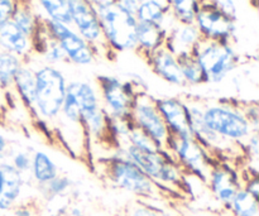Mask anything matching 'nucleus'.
Returning a JSON list of instances; mask_svg holds the SVG:
<instances>
[{
  "label": "nucleus",
  "instance_id": "7ed1b4c3",
  "mask_svg": "<svg viewBox=\"0 0 259 216\" xmlns=\"http://www.w3.org/2000/svg\"><path fill=\"white\" fill-rule=\"evenodd\" d=\"M114 153L124 157L139 167L152 181L162 189L180 186L184 182L185 172L174 159V157L163 149L142 151L128 143L119 144Z\"/></svg>",
  "mask_w": 259,
  "mask_h": 216
},
{
  "label": "nucleus",
  "instance_id": "393cba45",
  "mask_svg": "<svg viewBox=\"0 0 259 216\" xmlns=\"http://www.w3.org/2000/svg\"><path fill=\"white\" fill-rule=\"evenodd\" d=\"M40 19L56 20L71 25V0H34Z\"/></svg>",
  "mask_w": 259,
  "mask_h": 216
},
{
  "label": "nucleus",
  "instance_id": "9b49d317",
  "mask_svg": "<svg viewBox=\"0 0 259 216\" xmlns=\"http://www.w3.org/2000/svg\"><path fill=\"white\" fill-rule=\"evenodd\" d=\"M47 32L58 42L66 61L76 66H90L98 60L95 51L71 25L50 19H40Z\"/></svg>",
  "mask_w": 259,
  "mask_h": 216
},
{
  "label": "nucleus",
  "instance_id": "4c0bfd02",
  "mask_svg": "<svg viewBox=\"0 0 259 216\" xmlns=\"http://www.w3.org/2000/svg\"><path fill=\"white\" fill-rule=\"evenodd\" d=\"M115 4L118 5V8H120L123 12L132 15H136L138 3H136L134 0H115Z\"/></svg>",
  "mask_w": 259,
  "mask_h": 216
},
{
  "label": "nucleus",
  "instance_id": "dca6fc26",
  "mask_svg": "<svg viewBox=\"0 0 259 216\" xmlns=\"http://www.w3.org/2000/svg\"><path fill=\"white\" fill-rule=\"evenodd\" d=\"M146 62L148 63L154 75L166 81L167 83L175 86H185L181 70H180L179 58L164 46L151 53L146 58Z\"/></svg>",
  "mask_w": 259,
  "mask_h": 216
},
{
  "label": "nucleus",
  "instance_id": "39448f33",
  "mask_svg": "<svg viewBox=\"0 0 259 216\" xmlns=\"http://www.w3.org/2000/svg\"><path fill=\"white\" fill-rule=\"evenodd\" d=\"M95 10L109 48L115 55L125 51H136V27L138 23L136 15L123 12L115 3L96 8Z\"/></svg>",
  "mask_w": 259,
  "mask_h": 216
},
{
  "label": "nucleus",
  "instance_id": "bb28decb",
  "mask_svg": "<svg viewBox=\"0 0 259 216\" xmlns=\"http://www.w3.org/2000/svg\"><path fill=\"white\" fill-rule=\"evenodd\" d=\"M174 19L181 24H194L201 0H166Z\"/></svg>",
  "mask_w": 259,
  "mask_h": 216
},
{
  "label": "nucleus",
  "instance_id": "37998d69",
  "mask_svg": "<svg viewBox=\"0 0 259 216\" xmlns=\"http://www.w3.org/2000/svg\"><path fill=\"white\" fill-rule=\"evenodd\" d=\"M7 161H9V151L5 152V153H0V166Z\"/></svg>",
  "mask_w": 259,
  "mask_h": 216
},
{
  "label": "nucleus",
  "instance_id": "6e6552de",
  "mask_svg": "<svg viewBox=\"0 0 259 216\" xmlns=\"http://www.w3.org/2000/svg\"><path fill=\"white\" fill-rule=\"evenodd\" d=\"M71 27L93 47L98 58L113 60L115 57L104 37L95 8L86 0H71Z\"/></svg>",
  "mask_w": 259,
  "mask_h": 216
},
{
  "label": "nucleus",
  "instance_id": "20e7f679",
  "mask_svg": "<svg viewBox=\"0 0 259 216\" xmlns=\"http://www.w3.org/2000/svg\"><path fill=\"white\" fill-rule=\"evenodd\" d=\"M192 56L201 67L206 83H220L240 65V55L233 43L201 39Z\"/></svg>",
  "mask_w": 259,
  "mask_h": 216
},
{
  "label": "nucleus",
  "instance_id": "2eb2a0df",
  "mask_svg": "<svg viewBox=\"0 0 259 216\" xmlns=\"http://www.w3.org/2000/svg\"><path fill=\"white\" fill-rule=\"evenodd\" d=\"M201 39V34L195 24L175 23L174 27L167 32L164 47L168 48L177 58L184 57L192 55L195 47Z\"/></svg>",
  "mask_w": 259,
  "mask_h": 216
},
{
  "label": "nucleus",
  "instance_id": "c03bdc74",
  "mask_svg": "<svg viewBox=\"0 0 259 216\" xmlns=\"http://www.w3.org/2000/svg\"><path fill=\"white\" fill-rule=\"evenodd\" d=\"M3 187H4V174H3V171L0 169V194H2L3 191Z\"/></svg>",
  "mask_w": 259,
  "mask_h": 216
},
{
  "label": "nucleus",
  "instance_id": "c85d7f7f",
  "mask_svg": "<svg viewBox=\"0 0 259 216\" xmlns=\"http://www.w3.org/2000/svg\"><path fill=\"white\" fill-rule=\"evenodd\" d=\"M179 65L185 85L197 86L202 85V83H206L204 72H202L201 67L197 63V61L195 60L194 56L190 55L184 56V57H179Z\"/></svg>",
  "mask_w": 259,
  "mask_h": 216
},
{
  "label": "nucleus",
  "instance_id": "f03ea898",
  "mask_svg": "<svg viewBox=\"0 0 259 216\" xmlns=\"http://www.w3.org/2000/svg\"><path fill=\"white\" fill-rule=\"evenodd\" d=\"M204 123L217 136L229 143L244 148L245 142L254 131L243 111L242 101L204 100Z\"/></svg>",
  "mask_w": 259,
  "mask_h": 216
},
{
  "label": "nucleus",
  "instance_id": "72a5a7b5",
  "mask_svg": "<svg viewBox=\"0 0 259 216\" xmlns=\"http://www.w3.org/2000/svg\"><path fill=\"white\" fill-rule=\"evenodd\" d=\"M242 106L245 118L248 119L253 131L259 132V106L257 101H242Z\"/></svg>",
  "mask_w": 259,
  "mask_h": 216
},
{
  "label": "nucleus",
  "instance_id": "7c9ffc66",
  "mask_svg": "<svg viewBox=\"0 0 259 216\" xmlns=\"http://www.w3.org/2000/svg\"><path fill=\"white\" fill-rule=\"evenodd\" d=\"M71 186H72V182H71V180L68 177L60 176L58 175L52 181L40 186V189L43 190V195H45L46 199L53 200L56 197H60L62 195H65L70 190Z\"/></svg>",
  "mask_w": 259,
  "mask_h": 216
},
{
  "label": "nucleus",
  "instance_id": "49530a36",
  "mask_svg": "<svg viewBox=\"0 0 259 216\" xmlns=\"http://www.w3.org/2000/svg\"><path fill=\"white\" fill-rule=\"evenodd\" d=\"M134 2H136V3H138V4H141V3H143L144 0H134Z\"/></svg>",
  "mask_w": 259,
  "mask_h": 216
},
{
  "label": "nucleus",
  "instance_id": "9d476101",
  "mask_svg": "<svg viewBox=\"0 0 259 216\" xmlns=\"http://www.w3.org/2000/svg\"><path fill=\"white\" fill-rule=\"evenodd\" d=\"M129 120L147 134L159 149L166 151L167 142L169 138V132L158 113L153 96L147 91L137 93L132 105Z\"/></svg>",
  "mask_w": 259,
  "mask_h": 216
},
{
  "label": "nucleus",
  "instance_id": "a878e982",
  "mask_svg": "<svg viewBox=\"0 0 259 216\" xmlns=\"http://www.w3.org/2000/svg\"><path fill=\"white\" fill-rule=\"evenodd\" d=\"M24 62L18 56L0 50V89L3 91H13L15 76Z\"/></svg>",
  "mask_w": 259,
  "mask_h": 216
},
{
  "label": "nucleus",
  "instance_id": "412c9836",
  "mask_svg": "<svg viewBox=\"0 0 259 216\" xmlns=\"http://www.w3.org/2000/svg\"><path fill=\"white\" fill-rule=\"evenodd\" d=\"M0 169L4 174V187L0 194V207H3L2 211H9L20 197L24 180L23 175L18 172L9 161L3 163Z\"/></svg>",
  "mask_w": 259,
  "mask_h": 216
},
{
  "label": "nucleus",
  "instance_id": "4be33fe9",
  "mask_svg": "<svg viewBox=\"0 0 259 216\" xmlns=\"http://www.w3.org/2000/svg\"><path fill=\"white\" fill-rule=\"evenodd\" d=\"M13 91H15L19 101H22L25 108L33 114L35 104V78L34 68L29 62L23 63L14 78Z\"/></svg>",
  "mask_w": 259,
  "mask_h": 216
},
{
  "label": "nucleus",
  "instance_id": "c756f323",
  "mask_svg": "<svg viewBox=\"0 0 259 216\" xmlns=\"http://www.w3.org/2000/svg\"><path fill=\"white\" fill-rule=\"evenodd\" d=\"M124 143H128L131 146L136 147V148L142 149V151H158L157 144L147 136L144 132L141 129L137 128L133 123H129V131L126 134V139Z\"/></svg>",
  "mask_w": 259,
  "mask_h": 216
},
{
  "label": "nucleus",
  "instance_id": "473e14b6",
  "mask_svg": "<svg viewBox=\"0 0 259 216\" xmlns=\"http://www.w3.org/2000/svg\"><path fill=\"white\" fill-rule=\"evenodd\" d=\"M125 216H175V215L169 214V212L159 211V210L148 206V205L137 202V204H133L128 210H126Z\"/></svg>",
  "mask_w": 259,
  "mask_h": 216
},
{
  "label": "nucleus",
  "instance_id": "a211bd4d",
  "mask_svg": "<svg viewBox=\"0 0 259 216\" xmlns=\"http://www.w3.org/2000/svg\"><path fill=\"white\" fill-rule=\"evenodd\" d=\"M167 32L162 25L138 22L136 27V51L146 60L151 53L164 46Z\"/></svg>",
  "mask_w": 259,
  "mask_h": 216
},
{
  "label": "nucleus",
  "instance_id": "de8ad7c7",
  "mask_svg": "<svg viewBox=\"0 0 259 216\" xmlns=\"http://www.w3.org/2000/svg\"><path fill=\"white\" fill-rule=\"evenodd\" d=\"M0 212H2V209H0Z\"/></svg>",
  "mask_w": 259,
  "mask_h": 216
},
{
  "label": "nucleus",
  "instance_id": "423d86ee",
  "mask_svg": "<svg viewBox=\"0 0 259 216\" xmlns=\"http://www.w3.org/2000/svg\"><path fill=\"white\" fill-rule=\"evenodd\" d=\"M166 151L174 157L185 174L194 175L204 182L207 181L210 171L218 161L194 137L179 138L169 136Z\"/></svg>",
  "mask_w": 259,
  "mask_h": 216
},
{
  "label": "nucleus",
  "instance_id": "a19ab883",
  "mask_svg": "<svg viewBox=\"0 0 259 216\" xmlns=\"http://www.w3.org/2000/svg\"><path fill=\"white\" fill-rule=\"evenodd\" d=\"M89 4L93 5L94 8H100V7H106V5H110L115 3V0H86Z\"/></svg>",
  "mask_w": 259,
  "mask_h": 216
},
{
  "label": "nucleus",
  "instance_id": "1a4fd4ad",
  "mask_svg": "<svg viewBox=\"0 0 259 216\" xmlns=\"http://www.w3.org/2000/svg\"><path fill=\"white\" fill-rule=\"evenodd\" d=\"M101 105L109 118L128 120L136 90L131 81H123L115 76L101 75L96 78Z\"/></svg>",
  "mask_w": 259,
  "mask_h": 216
},
{
  "label": "nucleus",
  "instance_id": "b1692460",
  "mask_svg": "<svg viewBox=\"0 0 259 216\" xmlns=\"http://www.w3.org/2000/svg\"><path fill=\"white\" fill-rule=\"evenodd\" d=\"M12 22L15 27L24 33L25 35L33 39L37 33L40 24V18L35 13L34 8L30 7L27 2L18 0L17 8L14 10V14L12 17Z\"/></svg>",
  "mask_w": 259,
  "mask_h": 216
},
{
  "label": "nucleus",
  "instance_id": "f3484780",
  "mask_svg": "<svg viewBox=\"0 0 259 216\" xmlns=\"http://www.w3.org/2000/svg\"><path fill=\"white\" fill-rule=\"evenodd\" d=\"M0 50L18 56L27 62L34 56V42L9 20L0 25Z\"/></svg>",
  "mask_w": 259,
  "mask_h": 216
},
{
  "label": "nucleus",
  "instance_id": "e433bc0d",
  "mask_svg": "<svg viewBox=\"0 0 259 216\" xmlns=\"http://www.w3.org/2000/svg\"><path fill=\"white\" fill-rule=\"evenodd\" d=\"M243 189L247 192H249L253 197L258 199L259 197V180L257 174H252V176H249V179L245 181V184L243 185Z\"/></svg>",
  "mask_w": 259,
  "mask_h": 216
},
{
  "label": "nucleus",
  "instance_id": "6ab92c4d",
  "mask_svg": "<svg viewBox=\"0 0 259 216\" xmlns=\"http://www.w3.org/2000/svg\"><path fill=\"white\" fill-rule=\"evenodd\" d=\"M136 18L138 22L162 25L166 32H168L175 23H177L169 13L166 0H144L143 3L138 4Z\"/></svg>",
  "mask_w": 259,
  "mask_h": 216
},
{
  "label": "nucleus",
  "instance_id": "4468645a",
  "mask_svg": "<svg viewBox=\"0 0 259 216\" xmlns=\"http://www.w3.org/2000/svg\"><path fill=\"white\" fill-rule=\"evenodd\" d=\"M206 182H209L215 199L225 207L229 206L237 192L243 187L237 171L228 162H215Z\"/></svg>",
  "mask_w": 259,
  "mask_h": 216
},
{
  "label": "nucleus",
  "instance_id": "f257e3e1",
  "mask_svg": "<svg viewBox=\"0 0 259 216\" xmlns=\"http://www.w3.org/2000/svg\"><path fill=\"white\" fill-rule=\"evenodd\" d=\"M34 68L35 104L33 116L39 125L51 132L62 110L67 90V78L65 73L56 66L42 65Z\"/></svg>",
  "mask_w": 259,
  "mask_h": 216
},
{
  "label": "nucleus",
  "instance_id": "0eeeda50",
  "mask_svg": "<svg viewBox=\"0 0 259 216\" xmlns=\"http://www.w3.org/2000/svg\"><path fill=\"white\" fill-rule=\"evenodd\" d=\"M105 167L109 180L119 189L139 197L158 196V185L129 159L114 153L105 162Z\"/></svg>",
  "mask_w": 259,
  "mask_h": 216
},
{
  "label": "nucleus",
  "instance_id": "f704fd0d",
  "mask_svg": "<svg viewBox=\"0 0 259 216\" xmlns=\"http://www.w3.org/2000/svg\"><path fill=\"white\" fill-rule=\"evenodd\" d=\"M201 2L211 5L229 18L237 19V5L234 0H201Z\"/></svg>",
  "mask_w": 259,
  "mask_h": 216
},
{
  "label": "nucleus",
  "instance_id": "2f4dec72",
  "mask_svg": "<svg viewBox=\"0 0 259 216\" xmlns=\"http://www.w3.org/2000/svg\"><path fill=\"white\" fill-rule=\"evenodd\" d=\"M9 162L18 172L25 175L30 171L32 156L28 151H18L15 153L9 154Z\"/></svg>",
  "mask_w": 259,
  "mask_h": 216
},
{
  "label": "nucleus",
  "instance_id": "ddd939ff",
  "mask_svg": "<svg viewBox=\"0 0 259 216\" xmlns=\"http://www.w3.org/2000/svg\"><path fill=\"white\" fill-rule=\"evenodd\" d=\"M158 113L161 114L169 134L179 138L192 137L190 128L189 110L184 98H159L154 99Z\"/></svg>",
  "mask_w": 259,
  "mask_h": 216
},
{
  "label": "nucleus",
  "instance_id": "5701e85b",
  "mask_svg": "<svg viewBox=\"0 0 259 216\" xmlns=\"http://www.w3.org/2000/svg\"><path fill=\"white\" fill-rule=\"evenodd\" d=\"M29 172L32 174L35 184L39 185V186L48 184L60 175V169H58L56 162L51 158L50 154L43 151L33 152Z\"/></svg>",
  "mask_w": 259,
  "mask_h": 216
},
{
  "label": "nucleus",
  "instance_id": "cd10ccee",
  "mask_svg": "<svg viewBox=\"0 0 259 216\" xmlns=\"http://www.w3.org/2000/svg\"><path fill=\"white\" fill-rule=\"evenodd\" d=\"M227 210L232 216H259L258 199L253 197L242 187L237 192Z\"/></svg>",
  "mask_w": 259,
  "mask_h": 216
},
{
  "label": "nucleus",
  "instance_id": "aec40b11",
  "mask_svg": "<svg viewBox=\"0 0 259 216\" xmlns=\"http://www.w3.org/2000/svg\"><path fill=\"white\" fill-rule=\"evenodd\" d=\"M33 42H34V56H40L46 65L56 66L58 63L66 62L62 48L60 47L57 40L47 32L42 20H40L39 28L33 38Z\"/></svg>",
  "mask_w": 259,
  "mask_h": 216
},
{
  "label": "nucleus",
  "instance_id": "a18cd8bd",
  "mask_svg": "<svg viewBox=\"0 0 259 216\" xmlns=\"http://www.w3.org/2000/svg\"><path fill=\"white\" fill-rule=\"evenodd\" d=\"M210 216H232V214H230L229 211H222V212H215V214L210 215Z\"/></svg>",
  "mask_w": 259,
  "mask_h": 216
},
{
  "label": "nucleus",
  "instance_id": "f8f14e48",
  "mask_svg": "<svg viewBox=\"0 0 259 216\" xmlns=\"http://www.w3.org/2000/svg\"><path fill=\"white\" fill-rule=\"evenodd\" d=\"M202 39L233 43L237 33V19L229 18L206 3H200L194 22Z\"/></svg>",
  "mask_w": 259,
  "mask_h": 216
},
{
  "label": "nucleus",
  "instance_id": "58836bf2",
  "mask_svg": "<svg viewBox=\"0 0 259 216\" xmlns=\"http://www.w3.org/2000/svg\"><path fill=\"white\" fill-rule=\"evenodd\" d=\"M13 215L14 216H34V211L30 209V206L19 205V206H17L13 209Z\"/></svg>",
  "mask_w": 259,
  "mask_h": 216
},
{
  "label": "nucleus",
  "instance_id": "79ce46f5",
  "mask_svg": "<svg viewBox=\"0 0 259 216\" xmlns=\"http://www.w3.org/2000/svg\"><path fill=\"white\" fill-rule=\"evenodd\" d=\"M63 216H88V215H86L85 212L80 209V207L73 206V207H71V209H68Z\"/></svg>",
  "mask_w": 259,
  "mask_h": 216
},
{
  "label": "nucleus",
  "instance_id": "ea45409f",
  "mask_svg": "<svg viewBox=\"0 0 259 216\" xmlns=\"http://www.w3.org/2000/svg\"><path fill=\"white\" fill-rule=\"evenodd\" d=\"M8 151H9V139L3 132H0V153H5Z\"/></svg>",
  "mask_w": 259,
  "mask_h": 216
},
{
  "label": "nucleus",
  "instance_id": "c9c22d12",
  "mask_svg": "<svg viewBox=\"0 0 259 216\" xmlns=\"http://www.w3.org/2000/svg\"><path fill=\"white\" fill-rule=\"evenodd\" d=\"M18 0H0V25L12 20Z\"/></svg>",
  "mask_w": 259,
  "mask_h": 216
}]
</instances>
